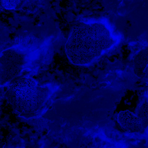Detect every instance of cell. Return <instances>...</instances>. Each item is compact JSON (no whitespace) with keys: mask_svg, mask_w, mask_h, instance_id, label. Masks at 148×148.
Masks as SVG:
<instances>
[{"mask_svg":"<svg viewBox=\"0 0 148 148\" xmlns=\"http://www.w3.org/2000/svg\"><path fill=\"white\" fill-rule=\"evenodd\" d=\"M8 91V98L14 112L27 119L40 117L51 105L58 87L53 84H42L29 77L18 78Z\"/></svg>","mask_w":148,"mask_h":148,"instance_id":"2","label":"cell"},{"mask_svg":"<svg viewBox=\"0 0 148 148\" xmlns=\"http://www.w3.org/2000/svg\"><path fill=\"white\" fill-rule=\"evenodd\" d=\"M29 56L27 49L22 45H13L1 51L0 58L1 86H5L18 78L28 64Z\"/></svg>","mask_w":148,"mask_h":148,"instance_id":"3","label":"cell"},{"mask_svg":"<svg viewBox=\"0 0 148 148\" xmlns=\"http://www.w3.org/2000/svg\"><path fill=\"white\" fill-rule=\"evenodd\" d=\"M121 35L106 19L80 21L71 31L65 45L69 61L76 65H88L114 47Z\"/></svg>","mask_w":148,"mask_h":148,"instance_id":"1","label":"cell"},{"mask_svg":"<svg viewBox=\"0 0 148 148\" xmlns=\"http://www.w3.org/2000/svg\"><path fill=\"white\" fill-rule=\"evenodd\" d=\"M118 121L124 128L128 131H139L140 123L138 119L130 112H122L118 115Z\"/></svg>","mask_w":148,"mask_h":148,"instance_id":"4","label":"cell"},{"mask_svg":"<svg viewBox=\"0 0 148 148\" xmlns=\"http://www.w3.org/2000/svg\"><path fill=\"white\" fill-rule=\"evenodd\" d=\"M1 3H2V5L4 6V8L6 9H12L16 7V6L17 5L18 3H19L18 1H2Z\"/></svg>","mask_w":148,"mask_h":148,"instance_id":"5","label":"cell"}]
</instances>
